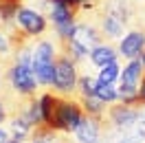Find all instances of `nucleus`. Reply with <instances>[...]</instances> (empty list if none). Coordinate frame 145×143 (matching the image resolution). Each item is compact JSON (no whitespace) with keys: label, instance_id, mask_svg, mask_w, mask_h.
Wrapping results in <instances>:
<instances>
[{"label":"nucleus","instance_id":"obj_7","mask_svg":"<svg viewBox=\"0 0 145 143\" xmlns=\"http://www.w3.org/2000/svg\"><path fill=\"white\" fill-rule=\"evenodd\" d=\"M143 51H145V33L143 31H130L121 40V44H119V53L123 57H127V60L138 57Z\"/></svg>","mask_w":145,"mask_h":143},{"label":"nucleus","instance_id":"obj_6","mask_svg":"<svg viewBox=\"0 0 145 143\" xmlns=\"http://www.w3.org/2000/svg\"><path fill=\"white\" fill-rule=\"evenodd\" d=\"M101 37H103V31L90 27V24H77L75 33H72V40L82 46V49H86L88 53H90L95 46L101 44Z\"/></svg>","mask_w":145,"mask_h":143},{"label":"nucleus","instance_id":"obj_22","mask_svg":"<svg viewBox=\"0 0 145 143\" xmlns=\"http://www.w3.org/2000/svg\"><path fill=\"white\" fill-rule=\"evenodd\" d=\"M31 143H48V141H46V139H42V136H33V139H31Z\"/></svg>","mask_w":145,"mask_h":143},{"label":"nucleus","instance_id":"obj_21","mask_svg":"<svg viewBox=\"0 0 145 143\" xmlns=\"http://www.w3.org/2000/svg\"><path fill=\"white\" fill-rule=\"evenodd\" d=\"M0 143H9V136H7L5 130H0Z\"/></svg>","mask_w":145,"mask_h":143},{"label":"nucleus","instance_id":"obj_12","mask_svg":"<svg viewBox=\"0 0 145 143\" xmlns=\"http://www.w3.org/2000/svg\"><path fill=\"white\" fill-rule=\"evenodd\" d=\"M33 62H55V46L48 40L37 42L33 49Z\"/></svg>","mask_w":145,"mask_h":143},{"label":"nucleus","instance_id":"obj_4","mask_svg":"<svg viewBox=\"0 0 145 143\" xmlns=\"http://www.w3.org/2000/svg\"><path fill=\"white\" fill-rule=\"evenodd\" d=\"M103 132H110V125L106 119H99V117L92 115H84V119L79 121V125L75 128V136L79 143H101V136Z\"/></svg>","mask_w":145,"mask_h":143},{"label":"nucleus","instance_id":"obj_18","mask_svg":"<svg viewBox=\"0 0 145 143\" xmlns=\"http://www.w3.org/2000/svg\"><path fill=\"white\" fill-rule=\"evenodd\" d=\"M138 99L145 101V75H143V79H141V84H138Z\"/></svg>","mask_w":145,"mask_h":143},{"label":"nucleus","instance_id":"obj_2","mask_svg":"<svg viewBox=\"0 0 145 143\" xmlns=\"http://www.w3.org/2000/svg\"><path fill=\"white\" fill-rule=\"evenodd\" d=\"M77 62L71 60L66 53H59L55 57V79L53 86L57 88V92L62 95H68V92H75L77 90Z\"/></svg>","mask_w":145,"mask_h":143},{"label":"nucleus","instance_id":"obj_14","mask_svg":"<svg viewBox=\"0 0 145 143\" xmlns=\"http://www.w3.org/2000/svg\"><path fill=\"white\" fill-rule=\"evenodd\" d=\"M119 75H121V68H119L117 60H114V62H110V64H106V66H101L99 77H97V79H99V81H106V84H114V79H117Z\"/></svg>","mask_w":145,"mask_h":143},{"label":"nucleus","instance_id":"obj_11","mask_svg":"<svg viewBox=\"0 0 145 143\" xmlns=\"http://www.w3.org/2000/svg\"><path fill=\"white\" fill-rule=\"evenodd\" d=\"M82 106H84V110L88 112V115H92V117H99V119H106V101H101L99 97H82Z\"/></svg>","mask_w":145,"mask_h":143},{"label":"nucleus","instance_id":"obj_23","mask_svg":"<svg viewBox=\"0 0 145 143\" xmlns=\"http://www.w3.org/2000/svg\"><path fill=\"white\" fill-rule=\"evenodd\" d=\"M138 57H141V62H143V66H145V51H143L141 55H138Z\"/></svg>","mask_w":145,"mask_h":143},{"label":"nucleus","instance_id":"obj_16","mask_svg":"<svg viewBox=\"0 0 145 143\" xmlns=\"http://www.w3.org/2000/svg\"><path fill=\"white\" fill-rule=\"evenodd\" d=\"M9 49H11V40H9V35L0 33V55H2V53H9Z\"/></svg>","mask_w":145,"mask_h":143},{"label":"nucleus","instance_id":"obj_8","mask_svg":"<svg viewBox=\"0 0 145 143\" xmlns=\"http://www.w3.org/2000/svg\"><path fill=\"white\" fill-rule=\"evenodd\" d=\"M123 27H125V22L119 18L114 11H108L101 18V31H103V35H108V37H119L123 33Z\"/></svg>","mask_w":145,"mask_h":143},{"label":"nucleus","instance_id":"obj_9","mask_svg":"<svg viewBox=\"0 0 145 143\" xmlns=\"http://www.w3.org/2000/svg\"><path fill=\"white\" fill-rule=\"evenodd\" d=\"M33 73H35L37 84H42V86H53L55 62H33Z\"/></svg>","mask_w":145,"mask_h":143},{"label":"nucleus","instance_id":"obj_5","mask_svg":"<svg viewBox=\"0 0 145 143\" xmlns=\"http://www.w3.org/2000/svg\"><path fill=\"white\" fill-rule=\"evenodd\" d=\"M16 22L22 31H27L29 35H40L46 31V18L42 13H37L33 9H27V7H20L18 13H16Z\"/></svg>","mask_w":145,"mask_h":143},{"label":"nucleus","instance_id":"obj_19","mask_svg":"<svg viewBox=\"0 0 145 143\" xmlns=\"http://www.w3.org/2000/svg\"><path fill=\"white\" fill-rule=\"evenodd\" d=\"M5 119H7V110H5V104L0 101V123H2Z\"/></svg>","mask_w":145,"mask_h":143},{"label":"nucleus","instance_id":"obj_1","mask_svg":"<svg viewBox=\"0 0 145 143\" xmlns=\"http://www.w3.org/2000/svg\"><path fill=\"white\" fill-rule=\"evenodd\" d=\"M42 104V112H44V121L57 132H75V128L79 125L84 119L86 110L82 104H77L75 99L62 97V95H51L46 92L40 97Z\"/></svg>","mask_w":145,"mask_h":143},{"label":"nucleus","instance_id":"obj_24","mask_svg":"<svg viewBox=\"0 0 145 143\" xmlns=\"http://www.w3.org/2000/svg\"><path fill=\"white\" fill-rule=\"evenodd\" d=\"M9 143H22V141H20V139H11Z\"/></svg>","mask_w":145,"mask_h":143},{"label":"nucleus","instance_id":"obj_13","mask_svg":"<svg viewBox=\"0 0 145 143\" xmlns=\"http://www.w3.org/2000/svg\"><path fill=\"white\" fill-rule=\"evenodd\" d=\"M95 97H99L101 101H106V104H114L119 99V88H114L112 84H106V81H97Z\"/></svg>","mask_w":145,"mask_h":143},{"label":"nucleus","instance_id":"obj_17","mask_svg":"<svg viewBox=\"0 0 145 143\" xmlns=\"http://www.w3.org/2000/svg\"><path fill=\"white\" fill-rule=\"evenodd\" d=\"M82 2V9H90V7H99L103 0H79Z\"/></svg>","mask_w":145,"mask_h":143},{"label":"nucleus","instance_id":"obj_10","mask_svg":"<svg viewBox=\"0 0 145 143\" xmlns=\"http://www.w3.org/2000/svg\"><path fill=\"white\" fill-rule=\"evenodd\" d=\"M117 60V53H114V49L112 46H103V44H99V46H95L90 51V62L95 64V66H106V64H110V62H114Z\"/></svg>","mask_w":145,"mask_h":143},{"label":"nucleus","instance_id":"obj_20","mask_svg":"<svg viewBox=\"0 0 145 143\" xmlns=\"http://www.w3.org/2000/svg\"><path fill=\"white\" fill-rule=\"evenodd\" d=\"M48 143H66V139H62V136H59V132H57V134H55V136H53V139H51Z\"/></svg>","mask_w":145,"mask_h":143},{"label":"nucleus","instance_id":"obj_15","mask_svg":"<svg viewBox=\"0 0 145 143\" xmlns=\"http://www.w3.org/2000/svg\"><path fill=\"white\" fill-rule=\"evenodd\" d=\"M97 81L99 79H92L88 75H82V77L77 79V90H79V95H82V97H92V95H95V88H97Z\"/></svg>","mask_w":145,"mask_h":143},{"label":"nucleus","instance_id":"obj_3","mask_svg":"<svg viewBox=\"0 0 145 143\" xmlns=\"http://www.w3.org/2000/svg\"><path fill=\"white\" fill-rule=\"evenodd\" d=\"M9 81H11V88L20 97H35L37 79H35V73H33V66L16 62L9 71Z\"/></svg>","mask_w":145,"mask_h":143}]
</instances>
